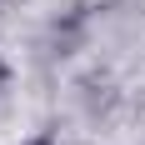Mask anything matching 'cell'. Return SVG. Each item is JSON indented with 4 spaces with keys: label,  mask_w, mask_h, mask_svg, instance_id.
Wrapping results in <instances>:
<instances>
[{
    "label": "cell",
    "mask_w": 145,
    "mask_h": 145,
    "mask_svg": "<svg viewBox=\"0 0 145 145\" xmlns=\"http://www.w3.org/2000/svg\"><path fill=\"white\" fill-rule=\"evenodd\" d=\"M100 5H105V0H70L55 20H50V30H45V55H50V60L75 55V50L90 40V25H95Z\"/></svg>",
    "instance_id": "6da1fadb"
},
{
    "label": "cell",
    "mask_w": 145,
    "mask_h": 145,
    "mask_svg": "<svg viewBox=\"0 0 145 145\" xmlns=\"http://www.w3.org/2000/svg\"><path fill=\"white\" fill-rule=\"evenodd\" d=\"M115 80H110V75L105 70H95V75H85V80H80V100L90 105V115H105V110H110V105H115Z\"/></svg>",
    "instance_id": "7a4b0ae2"
},
{
    "label": "cell",
    "mask_w": 145,
    "mask_h": 145,
    "mask_svg": "<svg viewBox=\"0 0 145 145\" xmlns=\"http://www.w3.org/2000/svg\"><path fill=\"white\" fill-rule=\"evenodd\" d=\"M25 145H60V140H55V135H30Z\"/></svg>",
    "instance_id": "3957f363"
},
{
    "label": "cell",
    "mask_w": 145,
    "mask_h": 145,
    "mask_svg": "<svg viewBox=\"0 0 145 145\" xmlns=\"http://www.w3.org/2000/svg\"><path fill=\"white\" fill-rule=\"evenodd\" d=\"M10 85V65H5V60H0V90Z\"/></svg>",
    "instance_id": "277c9868"
}]
</instances>
